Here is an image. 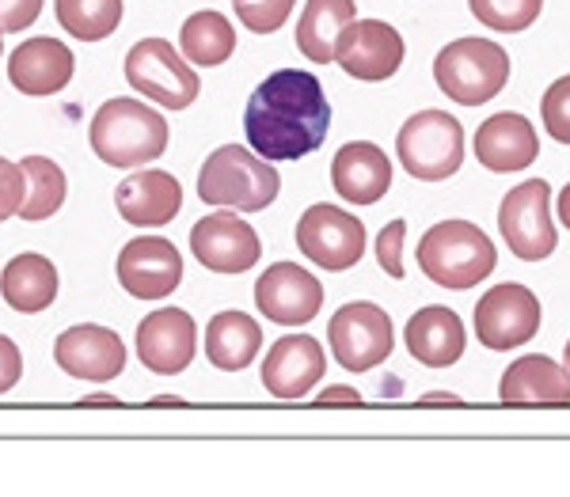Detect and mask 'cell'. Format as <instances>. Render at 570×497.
I'll return each mask as SVG.
<instances>
[{
  "label": "cell",
  "instance_id": "cell-27",
  "mask_svg": "<svg viewBox=\"0 0 570 497\" xmlns=\"http://www.w3.org/2000/svg\"><path fill=\"white\" fill-rule=\"evenodd\" d=\"M357 20L354 0H308L297 20V50L316 66L335 61L338 34Z\"/></svg>",
  "mask_w": 570,
  "mask_h": 497
},
{
  "label": "cell",
  "instance_id": "cell-36",
  "mask_svg": "<svg viewBox=\"0 0 570 497\" xmlns=\"http://www.w3.org/2000/svg\"><path fill=\"white\" fill-rule=\"evenodd\" d=\"M42 12V0H0V34H16L31 27Z\"/></svg>",
  "mask_w": 570,
  "mask_h": 497
},
{
  "label": "cell",
  "instance_id": "cell-28",
  "mask_svg": "<svg viewBox=\"0 0 570 497\" xmlns=\"http://www.w3.org/2000/svg\"><path fill=\"white\" fill-rule=\"evenodd\" d=\"M179 50H183V58H190L202 69L225 66L236 53V27L228 23V16L214 12V8L195 12L179 27Z\"/></svg>",
  "mask_w": 570,
  "mask_h": 497
},
{
  "label": "cell",
  "instance_id": "cell-42",
  "mask_svg": "<svg viewBox=\"0 0 570 497\" xmlns=\"http://www.w3.org/2000/svg\"><path fill=\"white\" fill-rule=\"evenodd\" d=\"M153 407H183V399H153Z\"/></svg>",
  "mask_w": 570,
  "mask_h": 497
},
{
  "label": "cell",
  "instance_id": "cell-13",
  "mask_svg": "<svg viewBox=\"0 0 570 497\" xmlns=\"http://www.w3.org/2000/svg\"><path fill=\"white\" fill-rule=\"evenodd\" d=\"M255 308L278 327H305L324 308V285L297 262H274L255 281Z\"/></svg>",
  "mask_w": 570,
  "mask_h": 497
},
{
  "label": "cell",
  "instance_id": "cell-44",
  "mask_svg": "<svg viewBox=\"0 0 570 497\" xmlns=\"http://www.w3.org/2000/svg\"><path fill=\"white\" fill-rule=\"evenodd\" d=\"M0 58H4V46H0Z\"/></svg>",
  "mask_w": 570,
  "mask_h": 497
},
{
  "label": "cell",
  "instance_id": "cell-39",
  "mask_svg": "<svg viewBox=\"0 0 570 497\" xmlns=\"http://www.w3.org/2000/svg\"><path fill=\"white\" fill-rule=\"evenodd\" d=\"M422 407H461V399H456V395H426V399H419Z\"/></svg>",
  "mask_w": 570,
  "mask_h": 497
},
{
  "label": "cell",
  "instance_id": "cell-17",
  "mask_svg": "<svg viewBox=\"0 0 570 497\" xmlns=\"http://www.w3.org/2000/svg\"><path fill=\"white\" fill-rule=\"evenodd\" d=\"M53 361L61 372L77 376L88 384H107L126 368V342L115 330L99 324H80L58 335L53 342Z\"/></svg>",
  "mask_w": 570,
  "mask_h": 497
},
{
  "label": "cell",
  "instance_id": "cell-24",
  "mask_svg": "<svg viewBox=\"0 0 570 497\" xmlns=\"http://www.w3.org/2000/svg\"><path fill=\"white\" fill-rule=\"evenodd\" d=\"M407 349L415 361L426 368H449L464 357L468 335L464 324L453 308H441V304H430V308H419L407 324Z\"/></svg>",
  "mask_w": 570,
  "mask_h": 497
},
{
  "label": "cell",
  "instance_id": "cell-14",
  "mask_svg": "<svg viewBox=\"0 0 570 497\" xmlns=\"http://www.w3.org/2000/svg\"><path fill=\"white\" fill-rule=\"evenodd\" d=\"M335 61L346 77L381 85V80H392L403 66V34L384 20H354L338 34Z\"/></svg>",
  "mask_w": 570,
  "mask_h": 497
},
{
  "label": "cell",
  "instance_id": "cell-10",
  "mask_svg": "<svg viewBox=\"0 0 570 497\" xmlns=\"http://www.w3.org/2000/svg\"><path fill=\"white\" fill-rule=\"evenodd\" d=\"M499 232L521 262H540L556 251V220H551V187L544 179H529L502 198Z\"/></svg>",
  "mask_w": 570,
  "mask_h": 497
},
{
  "label": "cell",
  "instance_id": "cell-22",
  "mask_svg": "<svg viewBox=\"0 0 570 497\" xmlns=\"http://www.w3.org/2000/svg\"><path fill=\"white\" fill-rule=\"evenodd\" d=\"M72 72H77L72 50L58 39H46V34L20 42L8 58L12 88L23 91V96H58L61 88H69Z\"/></svg>",
  "mask_w": 570,
  "mask_h": 497
},
{
  "label": "cell",
  "instance_id": "cell-19",
  "mask_svg": "<svg viewBox=\"0 0 570 497\" xmlns=\"http://www.w3.org/2000/svg\"><path fill=\"white\" fill-rule=\"evenodd\" d=\"M115 209L126 225L164 228L179 217L183 187H179L176 175H168V171H134L130 179L118 182Z\"/></svg>",
  "mask_w": 570,
  "mask_h": 497
},
{
  "label": "cell",
  "instance_id": "cell-9",
  "mask_svg": "<svg viewBox=\"0 0 570 497\" xmlns=\"http://www.w3.org/2000/svg\"><path fill=\"white\" fill-rule=\"evenodd\" d=\"M297 247L301 255L327 274H343L362 262L365 255V225L338 206H308L297 220Z\"/></svg>",
  "mask_w": 570,
  "mask_h": 497
},
{
  "label": "cell",
  "instance_id": "cell-29",
  "mask_svg": "<svg viewBox=\"0 0 570 497\" xmlns=\"http://www.w3.org/2000/svg\"><path fill=\"white\" fill-rule=\"evenodd\" d=\"M20 168L27 175V198H23L20 217L23 220H50L61 206H66V195H69L66 171H61L53 160H46V156H23Z\"/></svg>",
  "mask_w": 570,
  "mask_h": 497
},
{
  "label": "cell",
  "instance_id": "cell-30",
  "mask_svg": "<svg viewBox=\"0 0 570 497\" xmlns=\"http://www.w3.org/2000/svg\"><path fill=\"white\" fill-rule=\"evenodd\" d=\"M53 12L72 39L99 42L122 23V0H53Z\"/></svg>",
  "mask_w": 570,
  "mask_h": 497
},
{
  "label": "cell",
  "instance_id": "cell-33",
  "mask_svg": "<svg viewBox=\"0 0 570 497\" xmlns=\"http://www.w3.org/2000/svg\"><path fill=\"white\" fill-rule=\"evenodd\" d=\"M540 118L551 141L570 145V77H559L540 99Z\"/></svg>",
  "mask_w": 570,
  "mask_h": 497
},
{
  "label": "cell",
  "instance_id": "cell-31",
  "mask_svg": "<svg viewBox=\"0 0 570 497\" xmlns=\"http://www.w3.org/2000/svg\"><path fill=\"white\" fill-rule=\"evenodd\" d=\"M472 16L491 31H505V34H518L525 31L540 20L544 12V0H468Z\"/></svg>",
  "mask_w": 570,
  "mask_h": 497
},
{
  "label": "cell",
  "instance_id": "cell-6",
  "mask_svg": "<svg viewBox=\"0 0 570 497\" xmlns=\"http://www.w3.org/2000/svg\"><path fill=\"white\" fill-rule=\"evenodd\" d=\"M395 149L411 179L441 182L464 163V126L449 110H419L403 122Z\"/></svg>",
  "mask_w": 570,
  "mask_h": 497
},
{
  "label": "cell",
  "instance_id": "cell-2",
  "mask_svg": "<svg viewBox=\"0 0 570 497\" xmlns=\"http://www.w3.org/2000/svg\"><path fill=\"white\" fill-rule=\"evenodd\" d=\"M88 141L110 168H141L168 152V122L160 110L145 107L141 99L118 96L96 110Z\"/></svg>",
  "mask_w": 570,
  "mask_h": 497
},
{
  "label": "cell",
  "instance_id": "cell-20",
  "mask_svg": "<svg viewBox=\"0 0 570 497\" xmlns=\"http://www.w3.org/2000/svg\"><path fill=\"white\" fill-rule=\"evenodd\" d=\"M331 187L351 206H376L392 187V160L373 141H351L331 160Z\"/></svg>",
  "mask_w": 570,
  "mask_h": 497
},
{
  "label": "cell",
  "instance_id": "cell-18",
  "mask_svg": "<svg viewBox=\"0 0 570 497\" xmlns=\"http://www.w3.org/2000/svg\"><path fill=\"white\" fill-rule=\"evenodd\" d=\"M327 357L324 346L312 335H285L271 349L263 361V388L274 399H305V395L324 380Z\"/></svg>",
  "mask_w": 570,
  "mask_h": 497
},
{
  "label": "cell",
  "instance_id": "cell-38",
  "mask_svg": "<svg viewBox=\"0 0 570 497\" xmlns=\"http://www.w3.org/2000/svg\"><path fill=\"white\" fill-rule=\"evenodd\" d=\"M316 407H362V395L354 388H343V384H335V388L320 391Z\"/></svg>",
  "mask_w": 570,
  "mask_h": 497
},
{
  "label": "cell",
  "instance_id": "cell-23",
  "mask_svg": "<svg viewBox=\"0 0 570 497\" xmlns=\"http://www.w3.org/2000/svg\"><path fill=\"white\" fill-rule=\"evenodd\" d=\"M499 395L505 407H567L570 372H567V365L551 361L544 354L518 357V361L502 372Z\"/></svg>",
  "mask_w": 570,
  "mask_h": 497
},
{
  "label": "cell",
  "instance_id": "cell-5",
  "mask_svg": "<svg viewBox=\"0 0 570 497\" xmlns=\"http://www.w3.org/2000/svg\"><path fill=\"white\" fill-rule=\"evenodd\" d=\"M434 80L453 103H491L510 85V53L491 39H456L434 58Z\"/></svg>",
  "mask_w": 570,
  "mask_h": 497
},
{
  "label": "cell",
  "instance_id": "cell-45",
  "mask_svg": "<svg viewBox=\"0 0 570 497\" xmlns=\"http://www.w3.org/2000/svg\"><path fill=\"white\" fill-rule=\"evenodd\" d=\"M233 4H236V0H233Z\"/></svg>",
  "mask_w": 570,
  "mask_h": 497
},
{
  "label": "cell",
  "instance_id": "cell-43",
  "mask_svg": "<svg viewBox=\"0 0 570 497\" xmlns=\"http://www.w3.org/2000/svg\"><path fill=\"white\" fill-rule=\"evenodd\" d=\"M563 365H567V372H570V342H567V354H563Z\"/></svg>",
  "mask_w": 570,
  "mask_h": 497
},
{
  "label": "cell",
  "instance_id": "cell-7",
  "mask_svg": "<svg viewBox=\"0 0 570 497\" xmlns=\"http://www.w3.org/2000/svg\"><path fill=\"white\" fill-rule=\"evenodd\" d=\"M126 85L137 96L153 99V103L168 110H187L202 91L198 72L179 58L168 39H141L130 46V53H126Z\"/></svg>",
  "mask_w": 570,
  "mask_h": 497
},
{
  "label": "cell",
  "instance_id": "cell-34",
  "mask_svg": "<svg viewBox=\"0 0 570 497\" xmlns=\"http://www.w3.org/2000/svg\"><path fill=\"white\" fill-rule=\"evenodd\" d=\"M23 198H27V175H23V168L0 156V225H4L8 217L20 213Z\"/></svg>",
  "mask_w": 570,
  "mask_h": 497
},
{
  "label": "cell",
  "instance_id": "cell-12",
  "mask_svg": "<svg viewBox=\"0 0 570 497\" xmlns=\"http://www.w3.org/2000/svg\"><path fill=\"white\" fill-rule=\"evenodd\" d=\"M190 251L195 259L214 274H244L255 270L263 259V243L255 228L233 209H217V213L202 217L190 228Z\"/></svg>",
  "mask_w": 570,
  "mask_h": 497
},
{
  "label": "cell",
  "instance_id": "cell-4",
  "mask_svg": "<svg viewBox=\"0 0 570 497\" xmlns=\"http://www.w3.org/2000/svg\"><path fill=\"white\" fill-rule=\"evenodd\" d=\"M415 259L419 270L434 285L464 292L475 289L483 278H491L499 251H494L487 232L480 225H472V220H441V225H434L419 239Z\"/></svg>",
  "mask_w": 570,
  "mask_h": 497
},
{
  "label": "cell",
  "instance_id": "cell-15",
  "mask_svg": "<svg viewBox=\"0 0 570 497\" xmlns=\"http://www.w3.org/2000/svg\"><path fill=\"white\" fill-rule=\"evenodd\" d=\"M183 281V255L164 236H141L118 251V285L137 300H164Z\"/></svg>",
  "mask_w": 570,
  "mask_h": 497
},
{
  "label": "cell",
  "instance_id": "cell-16",
  "mask_svg": "<svg viewBox=\"0 0 570 497\" xmlns=\"http://www.w3.org/2000/svg\"><path fill=\"white\" fill-rule=\"evenodd\" d=\"M198 354V327L190 311L160 308L137 327V357L156 376H179Z\"/></svg>",
  "mask_w": 570,
  "mask_h": 497
},
{
  "label": "cell",
  "instance_id": "cell-3",
  "mask_svg": "<svg viewBox=\"0 0 570 497\" xmlns=\"http://www.w3.org/2000/svg\"><path fill=\"white\" fill-rule=\"evenodd\" d=\"M282 190V175L271 168L255 149L220 145L206 156L198 171V198L209 209H236V213H259L274 206Z\"/></svg>",
  "mask_w": 570,
  "mask_h": 497
},
{
  "label": "cell",
  "instance_id": "cell-37",
  "mask_svg": "<svg viewBox=\"0 0 570 497\" xmlns=\"http://www.w3.org/2000/svg\"><path fill=\"white\" fill-rule=\"evenodd\" d=\"M23 376V357H20V346L12 342L8 335H0V395H8L20 384Z\"/></svg>",
  "mask_w": 570,
  "mask_h": 497
},
{
  "label": "cell",
  "instance_id": "cell-32",
  "mask_svg": "<svg viewBox=\"0 0 570 497\" xmlns=\"http://www.w3.org/2000/svg\"><path fill=\"white\" fill-rule=\"evenodd\" d=\"M297 0H236V20L255 34H274L289 20Z\"/></svg>",
  "mask_w": 570,
  "mask_h": 497
},
{
  "label": "cell",
  "instance_id": "cell-8",
  "mask_svg": "<svg viewBox=\"0 0 570 497\" xmlns=\"http://www.w3.org/2000/svg\"><path fill=\"white\" fill-rule=\"evenodd\" d=\"M327 342H331L335 361L343 365L346 372H370V368L392 357L395 335H392L389 311L365 300L343 304L327 324Z\"/></svg>",
  "mask_w": 570,
  "mask_h": 497
},
{
  "label": "cell",
  "instance_id": "cell-1",
  "mask_svg": "<svg viewBox=\"0 0 570 497\" xmlns=\"http://www.w3.org/2000/svg\"><path fill=\"white\" fill-rule=\"evenodd\" d=\"M244 133L263 160H305L331 133L324 85L305 69L271 72L247 99Z\"/></svg>",
  "mask_w": 570,
  "mask_h": 497
},
{
  "label": "cell",
  "instance_id": "cell-26",
  "mask_svg": "<svg viewBox=\"0 0 570 497\" xmlns=\"http://www.w3.org/2000/svg\"><path fill=\"white\" fill-rule=\"evenodd\" d=\"M0 297L8 300V308L23 311V316L46 311L58 300V270H53V262L46 259V255H35V251L16 255V259L0 270Z\"/></svg>",
  "mask_w": 570,
  "mask_h": 497
},
{
  "label": "cell",
  "instance_id": "cell-21",
  "mask_svg": "<svg viewBox=\"0 0 570 497\" xmlns=\"http://www.w3.org/2000/svg\"><path fill=\"white\" fill-rule=\"evenodd\" d=\"M537 156H540V137L525 115L502 110V115L487 118L480 130H475V160L494 175L525 171L532 168Z\"/></svg>",
  "mask_w": 570,
  "mask_h": 497
},
{
  "label": "cell",
  "instance_id": "cell-35",
  "mask_svg": "<svg viewBox=\"0 0 570 497\" xmlns=\"http://www.w3.org/2000/svg\"><path fill=\"white\" fill-rule=\"evenodd\" d=\"M403 236H407V220H392L376 236V262L389 278H403Z\"/></svg>",
  "mask_w": 570,
  "mask_h": 497
},
{
  "label": "cell",
  "instance_id": "cell-25",
  "mask_svg": "<svg viewBox=\"0 0 570 497\" xmlns=\"http://www.w3.org/2000/svg\"><path fill=\"white\" fill-rule=\"evenodd\" d=\"M259 349L263 330L247 311H217L206 324V361L220 372H244Z\"/></svg>",
  "mask_w": 570,
  "mask_h": 497
},
{
  "label": "cell",
  "instance_id": "cell-41",
  "mask_svg": "<svg viewBox=\"0 0 570 497\" xmlns=\"http://www.w3.org/2000/svg\"><path fill=\"white\" fill-rule=\"evenodd\" d=\"M80 407H118L115 395H91V399H85Z\"/></svg>",
  "mask_w": 570,
  "mask_h": 497
},
{
  "label": "cell",
  "instance_id": "cell-11",
  "mask_svg": "<svg viewBox=\"0 0 570 497\" xmlns=\"http://www.w3.org/2000/svg\"><path fill=\"white\" fill-rule=\"evenodd\" d=\"M540 319H544V311H540L537 292L518 281H505L494 285L475 304V338L494 354H505V349L525 346L540 330Z\"/></svg>",
  "mask_w": 570,
  "mask_h": 497
},
{
  "label": "cell",
  "instance_id": "cell-40",
  "mask_svg": "<svg viewBox=\"0 0 570 497\" xmlns=\"http://www.w3.org/2000/svg\"><path fill=\"white\" fill-rule=\"evenodd\" d=\"M559 220H563V228H570V182L563 187V195H559Z\"/></svg>",
  "mask_w": 570,
  "mask_h": 497
}]
</instances>
